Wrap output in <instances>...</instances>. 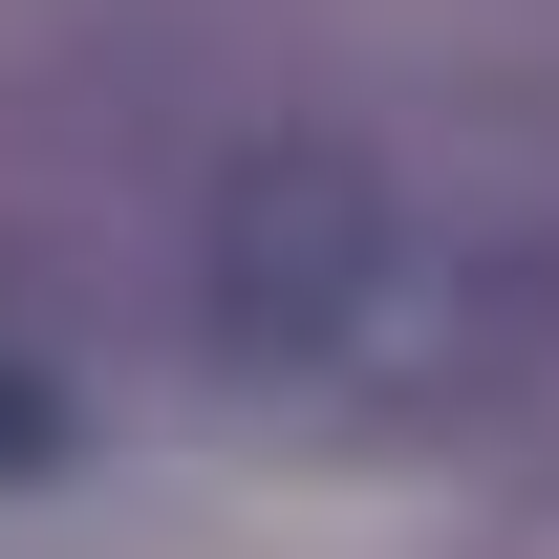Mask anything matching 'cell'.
<instances>
[{
  "instance_id": "2",
  "label": "cell",
  "mask_w": 559,
  "mask_h": 559,
  "mask_svg": "<svg viewBox=\"0 0 559 559\" xmlns=\"http://www.w3.org/2000/svg\"><path fill=\"white\" fill-rule=\"evenodd\" d=\"M0 474H44V388H22V366H0Z\"/></svg>"
},
{
  "instance_id": "1",
  "label": "cell",
  "mask_w": 559,
  "mask_h": 559,
  "mask_svg": "<svg viewBox=\"0 0 559 559\" xmlns=\"http://www.w3.org/2000/svg\"><path fill=\"white\" fill-rule=\"evenodd\" d=\"M388 280H409V237L345 151H237L215 173V345L237 366H345L388 323Z\"/></svg>"
}]
</instances>
